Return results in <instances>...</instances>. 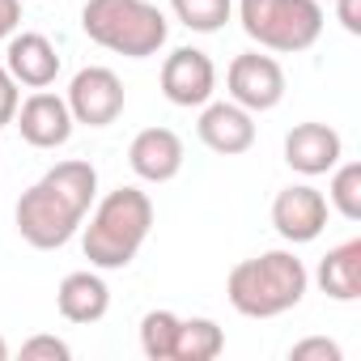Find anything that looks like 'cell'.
<instances>
[{"label":"cell","mask_w":361,"mask_h":361,"mask_svg":"<svg viewBox=\"0 0 361 361\" xmlns=\"http://www.w3.org/2000/svg\"><path fill=\"white\" fill-rule=\"evenodd\" d=\"M94 200H98V170L81 157H68L56 161L35 188L22 192L13 209V226L22 243H30L35 251H56L81 230Z\"/></svg>","instance_id":"cell-1"},{"label":"cell","mask_w":361,"mask_h":361,"mask_svg":"<svg viewBox=\"0 0 361 361\" xmlns=\"http://www.w3.org/2000/svg\"><path fill=\"white\" fill-rule=\"evenodd\" d=\"M149 230H153V200H149V192H140V188L106 192L94 204L85 238H81L90 268H102V272L128 268L136 259V251L145 247Z\"/></svg>","instance_id":"cell-2"},{"label":"cell","mask_w":361,"mask_h":361,"mask_svg":"<svg viewBox=\"0 0 361 361\" xmlns=\"http://www.w3.org/2000/svg\"><path fill=\"white\" fill-rule=\"evenodd\" d=\"M310 272L293 251H259L230 268L226 298L247 319H276L306 298Z\"/></svg>","instance_id":"cell-3"},{"label":"cell","mask_w":361,"mask_h":361,"mask_svg":"<svg viewBox=\"0 0 361 361\" xmlns=\"http://www.w3.org/2000/svg\"><path fill=\"white\" fill-rule=\"evenodd\" d=\"M81 30L90 43L128 56V60H149L166 47V13L149 0H85L81 9Z\"/></svg>","instance_id":"cell-4"},{"label":"cell","mask_w":361,"mask_h":361,"mask_svg":"<svg viewBox=\"0 0 361 361\" xmlns=\"http://www.w3.org/2000/svg\"><path fill=\"white\" fill-rule=\"evenodd\" d=\"M238 22L251 43L264 51H306L323 35V5L319 0H238Z\"/></svg>","instance_id":"cell-5"},{"label":"cell","mask_w":361,"mask_h":361,"mask_svg":"<svg viewBox=\"0 0 361 361\" xmlns=\"http://www.w3.org/2000/svg\"><path fill=\"white\" fill-rule=\"evenodd\" d=\"M226 90H230V102H238L251 115H264V111L281 106V98H285V68L272 56L243 51L226 68Z\"/></svg>","instance_id":"cell-6"},{"label":"cell","mask_w":361,"mask_h":361,"mask_svg":"<svg viewBox=\"0 0 361 361\" xmlns=\"http://www.w3.org/2000/svg\"><path fill=\"white\" fill-rule=\"evenodd\" d=\"M64 102H68V111H73L77 123H85V128H111V123L123 115L128 94H123V81H119L111 68L90 64V68H81V73L73 77Z\"/></svg>","instance_id":"cell-7"},{"label":"cell","mask_w":361,"mask_h":361,"mask_svg":"<svg viewBox=\"0 0 361 361\" xmlns=\"http://www.w3.org/2000/svg\"><path fill=\"white\" fill-rule=\"evenodd\" d=\"M327 213H331V204H327V196L319 188L293 183V188L276 192V200H272V230L293 247L314 243L327 230Z\"/></svg>","instance_id":"cell-8"},{"label":"cell","mask_w":361,"mask_h":361,"mask_svg":"<svg viewBox=\"0 0 361 361\" xmlns=\"http://www.w3.org/2000/svg\"><path fill=\"white\" fill-rule=\"evenodd\" d=\"M217 90V64L200 47H178L161 64V94L174 106H204Z\"/></svg>","instance_id":"cell-9"},{"label":"cell","mask_w":361,"mask_h":361,"mask_svg":"<svg viewBox=\"0 0 361 361\" xmlns=\"http://www.w3.org/2000/svg\"><path fill=\"white\" fill-rule=\"evenodd\" d=\"M13 123H18V132L30 149H60V145H68V136L77 128L68 102L51 90H35L26 102H18Z\"/></svg>","instance_id":"cell-10"},{"label":"cell","mask_w":361,"mask_h":361,"mask_svg":"<svg viewBox=\"0 0 361 361\" xmlns=\"http://www.w3.org/2000/svg\"><path fill=\"white\" fill-rule=\"evenodd\" d=\"M183 136L174 128H145L132 136L128 145V166L136 178L145 183H170V178L183 170Z\"/></svg>","instance_id":"cell-11"},{"label":"cell","mask_w":361,"mask_h":361,"mask_svg":"<svg viewBox=\"0 0 361 361\" xmlns=\"http://www.w3.org/2000/svg\"><path fill=\"white\" fill-rule=\"evenodd\" d=\"M196 136L204 149H213L221 157H238L255 145V115L243 111L238 102H204Z\"/></svg>","instance_id":"cell-12"},{"label":"cell","mask_w":361,"mask_h":361,"mask_svg":"<svg viewBox=\"0 0 361 361\" xmlns=\"http://www.w3.org/2000/svg\"><path fill=\"white\" fill-rule=\"evenodd\" d=\"M340 157H344V140L327 123H314L310 119V123H293L285 132V161H289V170H298L306 178L327 174Z\"/></svg>","instance_id":"cell-13"},{"label":"cell","mask_w":361,"mask_h":361,"mask_svg":"<svg viewBox=\"0 0 361 361\" xmlns=\"http://www.w3.org/2000/svg\"><path fill=\"white\" fill-rule=\"evenodd\" d=\"M5 68L18 85L26 90H47L56 77H60V51L47 35H35V30H22V35H9V51H5Z\"/></svg>","instance_id":"cell-14"},{"label":"cell","mask_w":361,"mask_h":361,"mask_svg":"<svg viewBox=\"0 0 361 361\" xmlns=\"http://www.w3.org/2000/svg\"><path fill=\"white\" fill-rule=\"evenodd\" d=\"M56 306L68 323H98L111 310V289L98 272H68L56 289Z\"/></svg>","instance_id":"cell-15"},{"label":"cell","mask_w":361,"mask_h":361,"mask_svg":"<svg viewBox=\"0 0 361 361\" xmlns=\"http://www.w3.org/2000/svg\"><path fill=\"white\" fill-rule=\"evenodd\" d=\"M314 281L331 302H357L361 298V238H348V243L331 247L319 259Z\"/></svg>","instance_id":"cell-16"},{"label":"cell","mask_w":361,"mask_h":361,"mask_svg":"<svg viewBox=\"0 0 361 361\" xmlns=\"http://www.w3.org/2000/svg\"><path fill=\"white\" fill-rule=\"evenodd\" d=\"M226 348V331L213 319H183L174 340V361H213Z\"/></svg>","instance_id":"cell-17"},{"label":"cell","mask_w":361,"mask_h":361,"mask_svg":"<svg viewBox=\"0 0 361 361\" xmlns=\"http://www.w3.org/2000/svg\"><path fill=\"white\" fill-rule=\"evenodd\" d=\"M178 319L174 310H149L140 319V353L149 361H174V340H178Z\"/></svg>","instance_id":"cell-18"},{"label":"cell","mask_w":361,"mask_h":361,"mask_svg":"<svg viewBox=\"0 0 361 361\" xmlns=\"http://www.w3.org/2000/svg\"><path fill=\"white\" fill-rule=\"evenodd\" d=\"M170 13L196 35H217L234 13V0H170Z\"/></svg>","instance_id":"cell-19"},{"label":"cell","mask_w":361,"mask_h":361,"mask_svg":"<svg viewBox=\"0 0 361 361\" xmlns=\"http://www.w3.org/2000/svg\"><path fill=\"white\" fill-rule=\"evenodd\" d=\"M327 204L344 221H361V161H336L331 166V183H327Z\"/></svg>","instance_id":"cell-20"},{"label":"cell","mask_w":361,"mask_h":361,"mask_svg":"<svg viewBox=\"0 0 361 361\" xmlns=\"http://www.w3.org/2000/svg\"><path fill=\"white\" fill-rule=\"evenodd\" d=\"M289 357H293V361H340L344 353H340V344H336V340L310 336V340H298V344L289 348Z\"/></svg>","instance_id":"cell-21"},{"label":"cell","mask_w":361,"mask_h":361,"mask_svg":"<svg viewBox=\"0 0 361 361\" xmlns=\"http://www.w3.org/2000/svg\"><path fill=\"white\" fill-rule=\"evenodd\" d=\"M22 357H26V361H39V357H47V361H68L73 348H68L64 340H56V336H35V340L22 344Z\"/></svg>","instance_id":"cell-22"},{"label":"cell","mask_w":361,"mask_h":361,"mask_svg":"<svg viewBox=\"0 0 361 361\" xmlns=\"http://www.w3.org/2000/svg\"><path fill=\"white\" fill-rule=\"evenodd\" d=\"M18 102H22V94H18V81L9 77V68L0 64V128L5 123H13V115H18Z\"/></svg>","instance_id":"cell-23"},{"label":"cell","mask_w":361,"mask_h":361,"mask_svg":"<svg viewBox=\"0 0 361 361\" xmlns=\"http://www.w3.org/2000/svg\"><path fill=\"white\" fill-rule=\"evenodd\" d=\"M22 26V0H0V39H9Z\"/></svg>","instance_id":"cell-24"},{"label":"cell","mask_w":361,"mask_h":361,"mask_svg":"<svg viewBox=\"0 0 361 361\" xmlns=\"http://www.w3.org/2000/svg\"><path fill=\"white\" fill-rule=\"evenodd\" d=\"M336 13H340V26L348 35H361V0H340Z\"/></svg>","instance_id":"cell-25"},{"label":"cell","mask_w":361,"mask_h":361,"mask_svg":"<svg viewBox=\"0 0 361 361\" xmlns=\"http://www.w3.org/2000/svg\"><path fill=\"white\" fill-rule=\"evenodd\" d=\"M9 357V344H5V336H0V361H5Z\"/></svg>","instance_id":"cell-26"}]
</instances>
